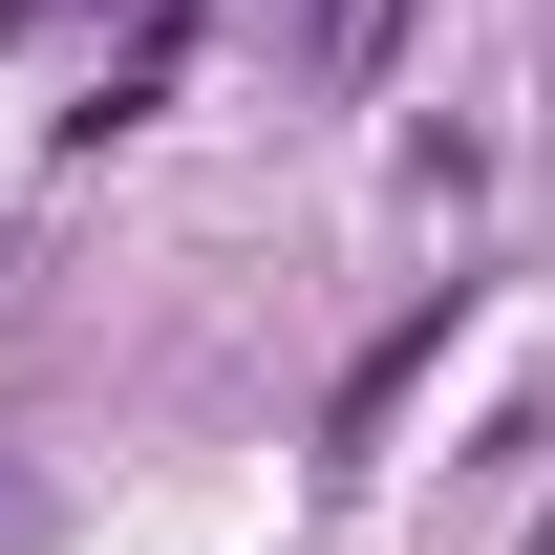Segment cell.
Here are the masks:
<instances>
[{
  "mask_svg": "<svg viewBox=\"0 0 555 555\" xmlns=\"http://www.w3.org/2000/svg\"><path fill=\"white\" fill-rule=\"evenodd\" d=\"M427 363H449V299H427V321H385V343H363V385H343V449H363V427H385V406H406Z\"/></svg>",
  "mask_w": 555,
  "mask_h": 555,
  "instance_id": "obj_1",
  "label": "cell"
}]
</instances>
